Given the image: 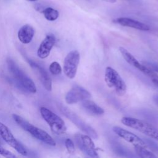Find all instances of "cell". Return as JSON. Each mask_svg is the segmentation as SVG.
Returning a JSON list of instances; mask_svg holds the SVG:
<instances>
[{"label":"cell","instance_id":"cell-1","mask_svg":"<svg viewBox=\"0 0 158 158\" xmlns=\"http://www.w3.org/2000/svg\"><path fill=\"white\" fill-rule=\"evenodd\" d=\"M7 69L17 86L22 90L30 93L36 92V87L33 81L10 58L7 59Z\"/></svg>","mask_w":158,"mask_h":158},{"label":"cell","instance_id":"cell-2","mask_svg":"<svg viewBox=\"0 0 158 158\" xmlns=\"http://www.w3.org/2000/svg\"><path fill=\"white\" fill-rule=\"evenodd\" d=\"M12 118L20 128L30 133L36 139L51 146H55L56 145L55 140L46 131L32 125L19 115L13 114Z\"/></svg>","mask_w":158,"mask_h":158},{"label":"cell","instance_id":"cell-3","mask_svg":"<svg viewBox=\"0 0 158 158\" xmlns=\"http://www.w3.org/2000/svg\"><path fill=\"white\" fill-rule=\"evenodd\" d=\"M121 121L123 125L135 129L148 136L158 141V129L151 123L130 117H124L122 118Z\"/></svg>","mask_w":158,"mask_h":158},{"label":"cell","instance_id":"cell-4","mask_svg":"<svg viewBox=\"0 0 158 158\" xmlns=\"http://www.w3.org/2000/svg\"><path fill=\"white\" fill-rule=\"evenodd\" d=\"M40 112L52 133L57 135H62L66 132L67 127L64 121L56 114L45 107H41Z\"/></svg>","mask_w":158,"mask_h":158},{"label":"cell","instance_id":"cell-5","mask_svg":"<svg viewBox=\"0 0 158 158\" xmlns=\"http://www.w3.org/2000/svg\"><path fill=\"white\" fill-rule=\"evenodd\" d=\"M104 80L109 88L114 89L119 96H123L127 91V85L119 73L111 67H107L105 70Z\"/></svg>","mask_w":158,"mask_h":158},{"label":"cell","instance_id":"cell-6","mask_svg":"<svg viewBox=\"0 0 158 158\" xmlns=\"http://www.w3.org/2000/svg\"><path fill=\"white\" fill-rule=\"evenodd\" d=\"M60 110L69 120L73 122L82 131L86 133V135L94 139L98 138V134L93 128L85 122L76 113L64 106H60Z\"/></svg>","mask_w":158,"mask_h":158},{"label":"cell","instance_id":"cell-7","mask_svg":"<svg viewBox=\"0 0 158 158\" xmlns=\"http://www.w3.org/2000/svg\"><path fill=\"white\" fill-rule=\"evenodd\" d=\"M80 59V52L77 50L70 51L65 56L64 60L63 70L65 76L73 79L75 78Z\"/></svg>","mask_w":158,"mask_h":158},{"label":"cell","instance_id":"cell-8","mask_svg":"<svg viewBox=\"0 0 158 158\" xmlns=\"http://www.w3.org/2000/svg\"><path fill=\"white\" fill-rule=\"evenodd\" d=\"M0 137L20 154L23 156L28 154L25 147L15 138L10 129L2 122H0Z\"/></svg>","mask_w":158,"mask_h":158},{"label":"cell","instance_id":"cell-9","mask_svg":"<svg viewBox=\"0 0 158 158\" xmlns=\"http://www.w3.org/2000/svg\"><path fill=\"white\" fill-rule=\"evenodd\" d=\"M75 139L77 146L81 151L91 158H99L94 143L89 136L78 133L75 135Z\"/></svg>","mask_w":158,"mask_h":158},{"label":"cell","instance_id":"cell-10","mask_svg":"<svg viewBox=\"0 0 158 158\" xmlns=\"http://www.w3.org/2000/svg\"><path fill=\"white\" fill-rule=\"evenodd\" d=\"M90 93L80 86H73L66 94L65 102L69 104H73L78 102H82L91 98Z\"/></svg>","mask_w":158,"mask_h":158},{"label":"cell","instance_id":"cell-11","mask_svg":"<svg viewBox=\"0 0 158 158\" xmlns=\"http://www.w3.org/2000/svg\"><path fill=\"white\" fill-rule=\"evenodd\" d=\"M112 131L119 137L122 138L126 141L131 143L134 146H141L147 148L148 145L142 139L135 134L117 126L112 128Z\"/></svg>","mask_w":158,"mask_h":158},{"label":"cell","instance_id":"cell-12","mask_svg":"<svg viewBox=\"0 0 158 158\" xmlns=\"http://www.w3.org/2000/svg\"><path fill=\"white\" fill-rule=\"evenodd\" d=\"M56 43V38L52 34L46 35L44 39L41 43L38 51L37 55L41 59L46 58L50 54V52Z\"/></svg>","mask_w":158,"mask_h":158},{"label":"cell","instance_id":"cell-13","mask_svg":"<svg viewBox=\"0 0 158 158\" xmlns=\"http://www.w3.org/2000/svg\"><path fill=\"white\" fill-rule=\"evenodd\" d=\"M28 62L31 67L38 70L40 80L44 88L47 91H51L52 90V80L47 71L43 67L33 61H31L30 60Z\"/></svg>","mask_w":158,"mask_h":158},{"label":"cell","instance_id":"cell-14","mask_svg":"<svg viewBox=\"0 0 158 158\" xmlns=\"http://www.w3.org/2000/svg\"><path fill=\"white\" fill-rule=\"evenodd\" d=\"M115 22L122 26L133 28L141 31H148L150 27L147 24L128 17H118L115 19Z\"/></svg>","mask_w":158,"mask_h":158},{"label":"cell","instance_id":"cell-15","mask_svg":"<svg viewBox=\"0 0 158 158\" xmlns=\"http://www.w3.org/2000/svg\"><path fill=\"white\" fill-rule=\"evenodd\" d=\"M35 35V29L28 24L22 26L18 31V38L23 44L30 43Z\"/></svg>","mask_w":158,"mask_h":158},{"label":"cell","instance_id":"cell-16","mask_svg":"<svg viewBox=\"0 0 158 158\" xmlns=\"http://www.w3.org/2000/svg\"><path fill=\"white\" fill-rule=\"evenodd\" d=\"M119 51L122 54L123 59L128 63L130 65L134 67L135 68L138 69L140 72H143L145 68V65L141 64L126 48L123 46H120L118 48Z\"/></svg>","mask_w":158,"mask_h":158},{"label":"cell","instance_id":"cell-17","mask_svg":"<svg viewBox=\"0 0 158 158\" xmlns=\"http://www.w3.org/2000/svg\"><path fill=\"white\" fill-rule=\"evenodd\" d=\"M81 106L86 112L93 115H101L104 113V110L102 107L89 99H86L82 101Z\"/></svg>","mask_w":158,"mask_h":158},{"label":"cell","instance_id":"cell-18","mask_svg":"<svg viewBox=\"0 0 158 158\" xmlns=\"http://www.w3.org/2000/svg\"><path fill=\"white\" fill-rule=\"evenodd\" d=\"M135 149L137 155L140 158H157L154 153L148 150L146 148L135 146Z\"/></svg>","mask_w":158,"mask_h":158},{"label":"cell","instance_id":"cell-19","mask_svg":"<svg viewBox=\"0 0 158 158\" xmlns=\"http://www.w3.org/2000/svg\"><path fill=\"white\" fill-rule=\"evenodd\" d=\"M45 19L49 21H54L56 20L59 15L58 10L52 8V7H46L43 11Z\"/></svg>","mask_w":158,"mask_h":158},{"label":"cell","instance_id":"cell-20","mask_svg":"<svg viewBox=\"0 0 158 158\" xmlns=\"http://www.w3.org/2000/svg\"><path fill=\"white\" fill-rule=\"evenodd\" d=\"M143 73L148 76L151 78L154 85L158 88V75L156 73V72L146 66Z\"/></svg>","mask_w":158,"mask_h":158},{"label":"cell","instance_id":"cell-21","mask_svg":"<svg viewBox=\"0 0 158 158\" xmlns=\"http://www.w3.org/2000/svg\"><path fill=\"white\" fill-rule=\"evenodd\" d=\"M49 71L50 72L54 75H57L61 73L62 72V68L60 65L56 61L52 62L49 65Z\"/></svg>","mask_w":158,"mask_h":158},{"label":"cell","instance_id":"cell-22","mask_svg":"<svg viewBox=\"0 0 158 158\" xmlns=\"http://www.w3.org/2000/svg\"><path fill=\"white\" fill-rule=\"evenodd\" d=\"M0 154L2 156L4 157L5 158H17L15 156V154H14L12 152H11L9 150L5 149L2 146L1 140H0Z\"/></svg>","mask_w":158,"mask_h":158},{"label":"cell","instance_id":"cell-23","mask_svg":"<svg viewBox=\"0 0 158 158\" xmlns=\"http://www.w3.org/2000/svg\"><path fill=\"white\" fill-rule=\"evenodd\" d=\"M65 148H66L67 151L70 154H72L75 152V144L71 139L67 138L65 140Z\"/></svg>","mask_w":158,"mask_h":158},{"label":"cell","instance_id":"cell-24","mask_svg":"<svg viewBox=\"0 0 158 158\" xmlns=\"http://www.w3.org/2000/svg\"><path fill=\"white\" fill-rule=\"evenodd\" d=\"M114 149L115 150V152L120 156H124L127 158H130V155L131 156V154H130V152H127V150L124 148L120 147V146H115Z\"/></svg>","mask_w":158,"mask_h":158},{"label":"cell","instance_id":"cell-25","mask_svg":"<svg viewBox=\"0 0 158 158\" xmlns=\"http://www.w3.org/2000/svg\"><path fill=\"white\" fill-rule=\"evenodd\" d=\"M153 100L156 103V104L158 106V95L157 94H156L153 96Z\"/></svg>","mask_w":158,"mask_h":158},{"label":"cell","instance_id":"cell-26","mask_svg":"<svg viewBox=\"0 0 158 158\" xmlns=\"http://www.w3.org/2000/svg\"><path fill=\"white\" fill-rule=\"evenodd\" d=\"M149 68L151 69L152 70H153L154 71L158 72V66H157V65H151V67H150Z\"/></svg>","mask_w":158,"mask_h":158},{"label":"cell","instance_id":"cell-27","mask_svg":"<svg viewBox=\"0 0 158 158\" xmlns=\"http://www.w3.org/2000/svg\"><path fill=\"white\" fill-rule=\"evenodd\" d=\"M102 1H105V2H110V3H115L117 1V0H102Z\"/></svg>","mask_w":158,"mask_h":158},{"label":"cell","instance_id":"cell-28","mask_svg":"<svg viewBox=\"0 0 158 158\" xmlns=\"http://www.w3.org/2000/svg\"><path fill=\"white\" fill-rule=\"evenodd\" d=\"M28 1H36V0H27Z\"/></svg>","mask_w":158,"mask_h":158}]
</instances>
